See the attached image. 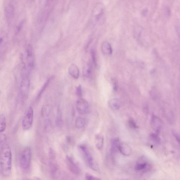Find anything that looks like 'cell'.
<instances>
[{
	"instance_id": "obj_17",
	"label": "cell",
	"mask_w": 180,
	"mask_h": 180,
	"mask_svg": "<svg viewBox=\"0 0 180 180\" xmlns=\"http://www.w3.org/2000/svg\"><path fill=\"white\" fill-rule=\"evenodd\" d=\"M104 138L102 135L99 134L95 136V144L96 148L98 150H100L102 148L104 144Z\"/></svg>"
},
{
	"instance_id": "obj_11",
	"label": "cell",
	"mask_w": 180,
	"mask_h": 180,
	"mask_svg": "<svg viewBox=\"0 0 180 180\" xmlns=\"http://www.w3.org/2000/svg\"><path fill=\"white\" fill-rule=\"evenodd\" d=\"M118 149L120 153L126 156H129L131 154V148L127 144L120 143L119 145Z\"/></svg>"
},
{
	"instance_id": "obj_20",
	"label": "cell",
	"mask_w": 180,
	"mask_h": 180,
	"mask_svg": "<svg viewBox=\"0 0 180 180\" xmlns=\"http://www.w3.org/2000/svg\"><path fill=\"white\" fill-rule=\"evenodd\" d=\"M147 165V163L145 162L142 161V160H139L136 165L135 170L136 171H139L146 169Z\"/></svg>"
},
{
	"instance_id": "obj_16",
	"label": "cell",
	"mask_w": 180,
	"mask_h": 180,
	"mask_svg": "<svg viewBox=\"0 0 180 180\" xmlns=\"http://www.w3.org/2000/svg\"><path fill=\"white\" fill-rule=\"evenodd\" d=\"M54 78V77L53 76H51L47 80V81H46L45 82L43 86L41 88L40 91H39V92L38 94L37 99H40V98L41 97V96H42V95L43 94V93L44 92H45V90L47 89V87L49 86V84H50V83L52 81V80Z\"/></svg>"
},
{
	"instance_id": "obj_2",
	"label": "cell",
	"mask_w": 180,
	"mask_h": 180,
	"mask_svg": "<svg viewBox=\"0 0 180 180\" xmlns=\"http://www.w3.org/2000/svg\"><path fill=\"white\" fill-rule=\"evenodd\" d=\"M32 159V152L28 147L23 149L19 155V163L20 168L27 170L30 167Z\"/></svg>"
},
{
	"instance_id": "obj_7",
	"label": "cell",
	"mask_w": 180,
	"mask_h": 180,
	"mask_svg": "<svg viewBox=\"0 0 180 180\" xmlns=\"http://www.w3.org/2000/svg\"><path fill=\"white\" fill-rule=\"evenodd\" d=\"M104 12V6L102 3H98L93 10L92 14V21L95 24L99 22L102 18Z\"/></svg>"
},
{
	"instance_id": "obj_8",
	"label": "cell",
	"mask_w": 180,
	"mask_h": 180,
	"mask_svg": "<svg viewBox=\"0 0 180 180\" xmlns=\"http://www.w3.org/2000/svg\"><path fill=\"white\" fill-rule=\"evenodd\" d=\"M77 109L80 113H87L89 111V106L88 102L85 100L80 98L76 103Z\"/></svg>"
},
{
	"instance_id": "obj_25",
	"label": "cell",
	"mask_w": 180,
	"mask_h": 180,
	"mask_svg": "<svg viewBox=\"0 0 180 180\" xmlns=\"http://www.w3.org/2000/svg\"><path fill=\"white\" fill-rule=\"evenodd\" d=\"M85 177L86 180H100L99 178L95 177L89 173H86Z\"/></svg>"
},
{
	"instance_id": "obj_28",
	"label": "cell",
	"mask_w": 180,
	"mask_h": 180,
	"mask_svg": "<svg viewBox=\"0 0 180 180\" xmlns=\"http://www.w3.org/2000/svg\"><path fill=\"white\" fill-rule=\"evenodd\" d=\"M91 55L92 56V60L93 61V63H94L95 64L96 63V58L95 52L94 50H91Z\"/></svg>"
},
{
	"instance_id": "obj_5",
	"label": "cell",
	"mask_w": 180,
	"mask_h": 180,
	"mask_svg": "<svg viewBox=\"0 0 180 180\" xmlns=\"http://www.w3.org/2000/svg\"><path fill=\"white\" fill-rule=\"evenodd\" d=\"M34 118V110L32 106L27 108L23 118L22 126L23 130L27 131L32 127Z\"/></svg>"
},
{
	"instance_id": "obj_14",
	"label": "cell",
	"mask_w": 180,
	"mask_h": 180,
	"mask_svg": "<svg viewBox=\"0 0 180 180\" xmlns=\"http://www.w3.org/2000/svg\"><path fill=\"white\" fill-rule=\"evenodd\" d=\"M93 73V67L91 63H88L85 65L83 70V74L85 77H91Z\"/></svg>"
},
{
	"instance_id": "obj_29",
	"label": "cell",
	"mask_w": 180,
	"mask_h": 180,
	"mask_svg": "<svg viewBox=\"0 0 180 180\" xmlns=\"http://www.w3.org/2000/svg\"><path fill=\"white\" fill-rule=\"evenodd\" d=\"M113 87L114 90L116 91L117 89V83L115 81L113 82Z\"/></svg>"
},
{
	"instance_id": "obj_18",
	"label": "cell",
	"mask_w": 180,
	"mask_h": 180,
	"mask_svg": "<svg viewBox=\"0 0 180 180\" xmlns=\"http://www.w3.org/2000/svg\"><path fill=\"white\" fill-rule=\"evenodd\" d=\"M109 104L111 109L114 110H118L120 107V101L116 99L111 100L109 101Z\"/></svg>"
},
{
	"instance_id": "obj_1",
	"label": "cell",
	"mask_w": 180,
	"mask_h": 180,
	"mask_svg": "<svg viewBox=\"0 0 180 180\" xmlns=\"http://www.w3.org/2000/svg\"><path fill=\"white\" fill-rule=\"evenodd\" d=\"M1 148V171L5 177L10 175L12 167V153L5 135L1 133L0 137Z\"/></svg>"
},
{
	"instance_id": "obj_22",
	"label": "cell",
	"mask_w": 180,
	"mask_h": 180,
	"mask_svg": "<svg viewBox=\"0 0 180 180\" xmlns=\"http://www.w3.org/2000/svg\"><path fill=\"white\" fill-rule=\"evenodd\" d=\"M76 94L78 97L81 98L83 95L82 88L81 85H79L77 87L76 89Z\"/></svg>"
},
{
	"instance_id": "obj_4",
	"label": "cell",
	"mask_w": 180,
	"mask_h": 180,
	"mask_svg": "<svg viewBox=\"0 0 180 180\" xmlns=\"http://www.w3.org/2000/svg\"><path fill=\"white\" fill-rule=\"evenodd\" d=\"M30 74L22 71V78L21 80L20 91L21 96L23 98H27L28 95L30 87V80L29 75Z\"/></svg>"
},
{
	"instance_id": "obj_23",
	"label": "cell",
	"mask_w": 180,
	"mask_h": 180,
	"mask_svg": "<svg viewBox=\"0 0 180 180\" xmlns=\"http://www.w3.org/2000/svg\"><path fill=\"white\" fill-rule=\"evenodd\" d=\"M57 124L59 126L63 125V121L62 120L61 113L60 110L58 111V117L57 119Z\"/></svg>"
},
{
	"instance_id": "obj_9",
	"label": "cell",
	"mask_w": 180,
	"mask_h": 180,
	"mask_svg": "<svg viewBox=\"0 0 180 180\" xmlns=\"http://www.w3.org/2000/svg\"><path fill=\"white\" fill-rule=\"evenodd\" d=\"M67 161L68 168L72 172L76 175L80 174L81 172L80 168L72 158L68 157L67 158Z\"/></svg>"
},
{
	"instance_id": "obj_6",
	"label": "cell",
	"mask_w": 180,
	"mask_h": 180,
	"mask_svg": "<svg viewBox=\"0 0 180 180\" xmlns=\"http://www.w3.org/2000/svg\"><path fill=\"white\" fill-rule=\"evenodd\" d=\"M26 63L24 64V66L31 72L34 67V59L33 49L30 44L28 45L26 48Z\"/></svg>"
},
{
	"instance_id": "obj_27",
	"label": "cell",
	"mask_w": 180,
	"mask_h": 180,
	"mask_svg": "<svg viewBox=\"0 0 180 180\" xmlns=\"http://www.w3.org/2000/svg\"><path fill=\"white\" fill-rule=\"evenodd\" d=\"M24 22L22 21V22H21L19 23V25H18L17 28H16V34H18L20 31L22 29V26L23 25Z\"/></svg>"
},
{
	"instance_id": "obj_30",
	"label": "cell",
	"mask_w": 180,
	"mask_h": 180,
	"mask_svg": "<svg viewBox=\"0 0 180 180\" xmlns=\"http://www.w3.org/2000/svg\"><path fill=\"white\" fill-rule=\"evenodd\" d=\"M175 136L176 137L177 139L178 140V141L180 143V137L179 136L177 135V134H176V135H175Z\"/></svg>"
},
{
	"instance_id": "obj_10",
	"label": "cell",
	"mask_w": 180,
	"mask_h": 180,
	"mask_svg": "<svg viewBox=\"0 0 180 180\" xmlns=\"http://www.w3.org/2000/svg\"><path fill=\"white\" fill-rule=\"evenodd\" d=\"M5 15L6 20L8 23H10L14 19V5L11 4H8L6 6Z\"/></svg>"
},
{
	"instance_id": "obj_13",
	"label": "cell",
	"mask_w": 180,
	"mask_h": 180,
	"mask_svg": "<svg viewBox=\"0 0 180 180\" xmlns=\"http://www.w3.org/2000/svg\"><path fill=\"white\" fill-rule=\"evenodd\" d=\"M68 72L69 74L75 79H78L79 78L80 71L78 67L74 64H72L68 69Z\"/></svg>"
},
{
	"instance_id": "obj_19",
	"label": "cell",
	"mask_w": 180,
	"mask_h": 180,
	"mask_svg": "<svg viewBox=\"0 0 180 180\" xmlns=\"http://www.w3.org/2000/svg\"><path fill=\"white\" fill-rule=\"evenodd\" d=\"M86 124V121L84 118L78 117L77 118L75 121V125L78 128H81L84 127Z\"/></svg>"
},
{
	"instance_id": "obj_3",
	"label": "cell",
	"mask_w": 180,
	"mask_h": 180,
	"mask_svg": "<svg viewBox=\"0 0 180 180\" xmlns=\"http://www.w3.org/2000/svg\"><path fill=\"white\" fill-rule=\"evenodd\" d=\"M79 149L89 167L95 171H98L99 170V165L93 158L88 148L85 145H81L79 146Z\"/></svg>"
},
{
	"instance_id": "obj_15",
	"label": "cell",
	"mask_w": 180,
	"mask_h": 180,
	"mask_svg": "<svg viewBox=\"0 0 180 180\" xmlns=\"http://www.w3.org/2000/svg\"><path fill=\"white\" fill-rule=\"evenodd\" d=\"M101 49L103 53L106 55H111L112 53V47L110 44L107 42L103 43Z\"/></svg>"
},
{
	"instance_id": "obj_26",
	"label": "cell",
	"mask_w": 180,
	"mask_h": 180,
	"mask_svg": "<svg viewBox=\"0 0 180 180\" xmlns=\"http://www.w3.org/2000/svg\"><path fill=\"white\" fill-rule=\"evenodd\" d=\"M152 140L156 143H158L160 142V139L158 136L155 134H152L150 136Z\"/></svg>"
},
{
	"instance_id": "obj_24",
	"label": "cell",
	"mask_w": 180,
	"mask_h": 180,
	"mask_svg": "<svg viewBox=\"0 0 180 180\" xmlns=\"http://www.w3.org/2000/svg\"><path fill=\"white\" fill-rule=\"evenodd\" d=\"M128 124L129 126L131 128L135 129L138 128V126L137 125L135 121L133 119H131L129 120Z\"/></svg>"
},
{
	"instance_id": "obj_21",
	"label": "cell",
	"mask_w": 180,
	"mask_h": 180,
	"mask_svg": "<svg viewBox=\"0 0 180 180\" xmlns=\"http://www.w3.org/2000/svg\"><path fill=\"white\" fill-rule=\"evenodd\" d=\"M6 127V121L5 117L1 115L0 117V132L1 133L4 131Z\"/></svg>"
},
{
	"instance_id": "obj_12",
	"label": "cell",
	"mask_w": 180,
	"mask_h": 180,
	"mask_svg": "<svg viewBox=\"0 0 180 180\" xmlns=\"http://www.w3.org/2000/svg\"><path fill=\"white\" fill-rule=\"evenodd\" d=\"M152 127L156 132L160 131L161 126V120L155 116H153L151 120Z\"/></svg>"
}]
</instances>
